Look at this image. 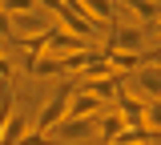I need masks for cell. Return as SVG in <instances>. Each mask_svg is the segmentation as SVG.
I'll return each mask as SVG.
<instances>
[{"mask_svg": "<svg viewBox=\"0 0 161 145\" xmlns=\"http://www.w3.org/2000/svg\"><path fill=\"white\" fill-rule=\"evenodd\" d=\"M57 24H60V28H69V32H77V36H85V41H97V36H101V28L89 20L85 12H80V4H77V0H64V4H60Z\"/></svg>", "mask_w": 161, "mask_h": 145, "instance_id": "1", "label": "cell"}, {"mask_svg": "<svg viewBox=\"0 0 161 145\" xmlns=\"http://www.w3.org/2000/svg\"><path fill=\"white\" fill-rule=\"evenodd\" d=\"M8 24H12V36H32V32H44V28H53L57 24V16L53 12H44V8H28V12H16V16H8Z\"/></svg>", "mask_w": 161, "mask_h": 145, "instance_id": "2", "label": "cell"}, {"mask_svg": "<svg viewBox=\"0 0 161 145\" xmlns=\"http://www.w3.org/2000/svg\"><path fill=\"white\" fill-rule=\"evenodd\" d=\"M69 93H73V85H69V77H64V85H60L57 93L48 97V105L40 109V117H36V133H48V129H53V125H57L60 117L69 113Z\"/></svg>", "mask_w": 161, "mask_h": 145, "instance_id": "3", "label": "cell"}, {"mask_svg": "<svg viewBox=\"0 0 161 145\" xmlns=\"http://www.w3.org/2000/svg\"><path fill=\"white\" fill-rule=\"evenodd\" d=\"M105 41H113V48H125V53H145L149 36H145L141 24H113Z\"/></svg>", "mask_w": 161, "mask_h": 145, "instance_id": "4", "label": "cell"}, {"mask_svg": "<svg viewBox=\"0 0 161 145\" xmlns=\"http://www.w3.org/2000/svg\"><path fill=\"white\" fill-rule=\"evenodd\" d=\"M89 44L93 41H85V36H77V32H69V28H53V36H48V48H44V53H48V57H57V61H64V57H69V53H77V48H89Z\"/></svg>", "mask_w": 161, "mask_h": 145, "instance_id": "5", "label": "cell"}, {"mask_svg": "<svg viewBox=\"0 0 161 145\" xmlns=\"http://www.w3.org/2000/svg\"><path fill=\"white\" fill-rule=\"evenodd\" d=\"M93 129H97V121H93V117H60L48 133H53L57 141H80V137H89Z\"/></svg>", "mask_w": 161, "mask_h": 145, "instance_id": "6", "label": "cell"}, {"mask_svg": "<svg viewBox=\"0 0 161 145\" xmlns=\"http://www.w3.org/2000/svg\"><path fill=\"white\" fill-rule=\"evenodd\" d=\"M101 109H105V101H101V97H93L89 89L73 85V93H69V113H64V117H97Z\"/></svg>", "mask_w": 161, "mask_h": 145, "instance_id": "7", "label": "cell"}, {"mask_svg": "<svg viewBox=\"0 0 161 145\" xmlns=\"http://www.w3.org/2000/svg\"><path fill=\"white\" fill-rule=\"evenodd\" d=\"M77 4L97 28H113L117 24V0H77Z\"/></svg>", "mask_w": 161, "mask_h": 145, "instance_id": "8", "label": "cell"}, {"mask_svg": "<svg viewBox=\"0 0 161 145\" xmlns=\"http://www.w3.org/2000/svg\"><path fill=\"white\" fill-rule=\"evenodd\" d=\"M80 89H89L93 97H101L105 105H113V97H117V85H121V73H113V77H93V81H77Z\"/></svg>", "mask_w": 161, "mask_h": 145, "instance_id": "9", "label": "cell"}, {"mask_svg": "<svg viewBox=\"0 0 161 145\" xmlns=\"http://www.w3.org/2000/svg\"><path fill=\"white\" fill-rule=\"evenodd\" d=\"M24 129H28V117L24 113H8L4 125H0V145H16L24 137Z\"/></svg>", "mask_w": 161, "mask_h": 145, "instance_id": "10", "label": "cell"}, {"mask_svg": "<svg viewBox=\"0 0 161 145\" xmlns=\"http://www.w3.org/2000/svg\"><path fill=\"white\" fill-rule=\"evenodd\" d=\"M97 129H101V145H113V137L125 129V121H121V113H117V109H101Z\"/></svg>", "mask_w": 161, "mask_h": 145, "instance_id": "11", "label": "cell"}, {"mask_svg": "<svg viewBox=\"0 0 161 145\" xmlns=\"http://www.w3.org/2000/svg\"><path fill=\"white\" fill-rule=\"evenodd\" d=\"M137 85L149 93V101L161 97V64H149V61H145V64H141V73H137Z\"/></svg>", "mask_w": 161, "mask_h": 145, "instance_id": "12", "label": "cell"}, {"mask_svg": "<svg viewBox=\"0 0 161 145\" xmlns=\"http://www.w3.org/2000/svg\"><path fill=\"white\" fill-rule=\"evenodd\" d=\"M125 8L133 12V20H137V24H149V20L161 12V0H125Z\"/></svg>", "mask_w": 161, "mask_h": 145, "instance_id": "13", "label": "cell"}, {"mask_svg": "<svg viewBox=\"0 0 161 145\" xmlns=\"http://www.w3.org/2000/svg\"><path fill=\"white\" fill-rule=\"evenodd\" d=\"M145 125H149V129H157V133H161V97H153V101L145 105Z\"/></svg>", "mask_w": 161, "mask_h": 145, "instance_id": "14", "label": "cell"}, {"mask_svg": "<svg viewBox=\"0 0 161 145\" xmlns=\"http://www.w3.org/2000/svg\"><path fill=\"white\" fill-rule=\"evenodd\" d=\"M28 8H36V0H0V12H8V16L28 12Z\"/></svg>", "mask_w": 161, "mask_h": 145, "instance_id": "15", "label": "cell"}, {"mask_svg": "<svg viewBox=\"0 0 161 145\" xmlns=\"http://www.w3.org/2000/svg\"><path fill=\"white\" fill-rule=\"evenodd\" d=\"M16 145H48V133H32V129H24V137Z\"/></svg>", "mask_w": 161, "mask_h": 145, "instance_id": "16", "label": "cell"}, {"mask_svg": "<svg viewBox=\"0 0 161 145\" xmlns=\"http://www.w3.org/2000/svg\"><path fill=\"white\" fill-rule=\"evenodd\" d=\"M12 36V24H8V12H0V41Z\"/></svg>", "mask_w": 161, "mask_h": 145, "instance_id": "17", "label": "cell"}]
</instances>
